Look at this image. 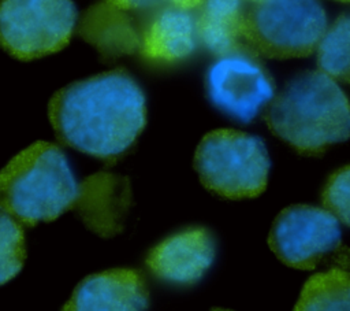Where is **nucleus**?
<instances>
[{"mask_svg":"<svg viewBox=\"0 0 350 311\" xmlns=\"http://www.w3.org/2000/svg\"><path fill=\"white\" fill-rule=\"evenodd\" d=\"M321 200L324 210L343 225H349V166L336 170L328 178Z\"/></svg>","mask_w":350,"mask_h":311,"instance_id":"18","label":"nucleus"},{"mask_svg":"<svg viewBox=\"0 0 350 311\" xmlns=\"http://www.w3.org/2000/svg\"><path fill=\"white\" fill-rule=\"evenodd\" d=\"M339 221L327 210L294 204L282 210L268 236V244L284 264L312 270L340 242Z\"/></svg>","mask_w":350,"mask_h":311,"instance_id":"8","label":"nucleus"},{"mask_svg":"<svg viewBox=\"0 0 350 311\" xmlns=\"http://www.w3.org/2000/svg\"><path fill=\"white\" fill-rule=\"evenodd\" d=\"M211 311H231V310H226V308H212Z\"/></svg>","mask_w":350,"mask_h":311,"instance_id":"20","label":"nucleus"},{"mask_svg":"<svg viewBox=\"0 0 350 311\" xmlns=\"http://www.w3.org/2000/svg\"><path fill=\"white\" fill-rule=\"evenodd\" d=\"M327 29L320 0H257L246 11L243 41L267 58L310 55Z\"/></svg>","mask_w":350,"mask_h":311,"instance_id":"5","label":"nucleus"},{"mask_svg":"<svg viewBox=\"0 0 350 311\" xmlns=\"http://www.w3.org/2000/svg\"><path fill=\"white\" fill-rule=\"evenodd\" d=\"M197 41L194 10L167 7L154 11L139 36V49L150 60L172 63L190 56Z\"/></svg>","mask_w":350,"mask_h":311,"instance_id":"12","label":"nucleus"},{"mask_svg":"<svg viewBox=\"0 0 350 311\" xmlns=\"http://www.w3.org/2000/svg\"><path fill=\"white\" fill-rule=\"evenodd\" d=\"M78 182L67 156L55 144L37 141L0 170V208L34 226L72 208Z\"/></svg>","mask_w":350,"mask_h":311,"instance_id":"3","label":"nucleus"},{"mask_svg":"<svg viewBox=\"0 0 350 311\" xmlns=\"http://www.w3.org/2000/svg\"><path fill=\"white\" fill-rule=\"evenodd\" d=\"M198 8L197 36L206 49L223 55L241 48L246 15L242 0H204Z\"/></svg>","mask_w":350,"mask_h":311,"instance_id":"14","label":"nucleus"},{"mask_svg":"<svg viewBox=\"0 0 350 311\" xmlns=\"http://www.w3.org/2000/svg\"><path fill=\"white\" fill-rule=\"evenodd\" d=\"M215 255L213 234L206 227L191 226L156 244L146 256V266L160 281L187 286L204 277Z\"/></svg>","mask_w":350,"mask_h":311,"instance_id":"9","label":"nucleus"},{"mask_svg":"<svg viewBox=\"0 0 350 311\" xmlns=\"http://www.w3.org/2000/svg\"><path fill=\"white\" fill-rule=\"evenodd\" d=\"M294 311H350L349 273L332 269L313 274L304 284Z\"/></svg>","mask_w":350,"mask_h":311,"instance_id":"15","label":"nucleus"},{"mask_svg":"<svg viewBox=\"0 0 350 311\" xmlns=\"http://www.w3.org/2000/svg\"><path fill=\"white\" fill-rule=\"evenodd\" d=\"M206 97L226 116L239 123L252 122L275 96V82L247 48H238L211 64L205 75Z\"/></svg>","mask_w":350,"mask_h":311,"instance_id":"7","label":"nucleus"},{"mask_svg":"<svg viewBox=\"0 0 350 311\" xmlns=\"http://www.w3.org/2000/svg\"><path fill=\"white\" fill-rule=\"evenodd\" d=\"M122 11H159L167 7L196 10L204 0H104Z\"/></svg>","mask_w":350,"mask_h":311,"instance_id":"19","label":"nucleus"},{"mask_svg":"<svg viewBox=\"0 0 350 311\" xmlns=\"http://www.w3.org/2000/svg\"><path fill=\"white\" fill-rule=\"evenodd\" d=\"M264 119L275 136L309 156L346 141L350 130L346 93L321 71H304L291 78L269 101Z\"/></svg>","mask_w":350,"mask_h":311,"instance_id":"2","label":"nucleus"},{"mask_svg":"<svg viewBox=\"0 0 350 311\" xmlns=\"http://www.w3.org/2000/svg\"><path fill=\"white\" fill-rule=\"evenodd\" d=\"M75 23L72 0H0V45L21 60L63 49Z\"/></svg>","mask_w":350,"mask_h":311,"instance_id":"6","label":"nucleus"},{"mask_svg":"<svg viewBox=\"0 0 350 311\" xmlns=\"http://www.w3.org/2000/svg\"><path fill=\"white\" fill-rule=\"evenodd\" d=\"M130 203L131 190L127 178L97 173L78 185L72 207L86 227L101 237H112L122 232Z\"/></svg>","mask_w":350,"mask_h":311,"instance_id":"11","label":"nucleus"},{"mask_svg":"<svg viewBox=\"0 0 350 311\" xmlns=\"http://www.w3.org/2000/svg\"><path fill=\"white\" fill-rule=\"evenodd\" d=\"M26 258L22 225L0 208V285L12 279Z\"/></svg>","mask_w":350,"mask_h":311,"instance_id":"17","label":"nucleus"},{"mask_svg":"<svg viewBox=\"0 0 350 311\" xmlns=\"http://www.w3.org/2000/svg\"><path fill=\"white\" fill-rule=\"evenodd\" d=\"M149 290L133 269H111L83 278L62 311H146Z\"/></svg>","mask_w":350,"mask_h":311,"instance_id":"10","label":"nucleus"},{"mask_svg":"<svg viewBox=\"0 0 350 311\" xmlns=\"http://www.w3.org/2000/svg\"><path fill=\"white\" fill-rule=\"evenodd\" d=\"M271 160L262 138L234 129H216L200 141L194 169L201 184L226 199L261 195L268 182Z\"/></svg>","mask_w":350,"mask_h":311,"instance_id":"4","label":"nucleus"},{"mask_svg":"<svg viewBox=\"0 0 350 311\" xmlns=\"http://www.w3.org/2000/svg\"><path fill=\"white\" fill-rule=\"evenodd\" d=\"M250 1H253V3H254V1H257V0H250Z\"/></svg>","mask_w":350,"mask_h":311,"instance_id":"22","label":"nucleus"},{"mask_svg":"<svg viewBox=\"0 0 350 311\" xmlns=\"http://www.w3.org/2000/svg\"><path fill=\"white\" fill-rule=\"evenodd\" d=\"M350 19L345 12L329 27L317 42V63L321 73L334 78L335 81H349L350 59Z\"/></svg>","mask_w":350,"mask_h":311,"instance_id":"16","label":"nucleus"},{"mask_svg":"<svg viewBox=\"0 0 350 311\" xmlns=\"http://www.w3.org/2000/svg\"><path fill=\"white\" fill-rule=\"evenodd\" d=\"M48 115L63 144L97 159L115 160L145 127L146 101L137 81L116 69L57 90Z\"/></svg>","mask_w":350,"mask_h":311,"instance_id":"1","label":"nucleus"},{"mask_svg":"<svg viewBox=\"0 0 350 311\" xmlns=\"http://www.w3.org/2000/svg\"><path fill=\"white\" fill-rule=\"evenodd\" d=\"M336 1H342V3H347L349 0H336Z\"/></svg>","mask_w":350,"mask_h":311,"instance_id":"21","label":"nucleus"},{"mask_svg":"<svg viewBox=\"0 0 350 311\" xmlns=\"http://www.w3.org/2000/svg\"><path fill=\"white\" fill-rule=\"evenodd\" d=\"M79 34L107 58L130 53L139 47V36L126 12L105 1L83 14Z\"/></svg>","mask_w":350,"mask_h":311,"instance_id":"13","label":"nucleus"}]
</instances>
